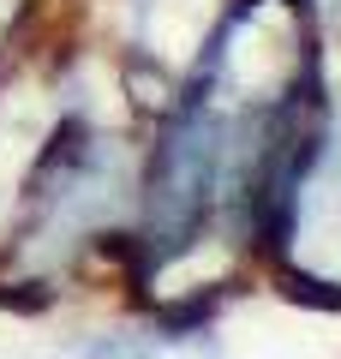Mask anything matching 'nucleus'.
I'll use <instances>...</instances> for the list:
<instances>
[{"mask_svg":"<svg viewBox=\"0 0 341 359\" xmlns=\"http://www.w3.org/2000/svg\"><path fill=\"white\" fill-rule=\"evenodd\" d=\"M215 162H222V138L215 120L203 114V96L192 108H180L168 138L156 144L150 162V252L168 257L198 233L203 210L215 198Z\"/></svg>","mask_w":341,"mask_h":359,"instance_id":"f257e3e1","label":"nucleus"}]
</instances>
